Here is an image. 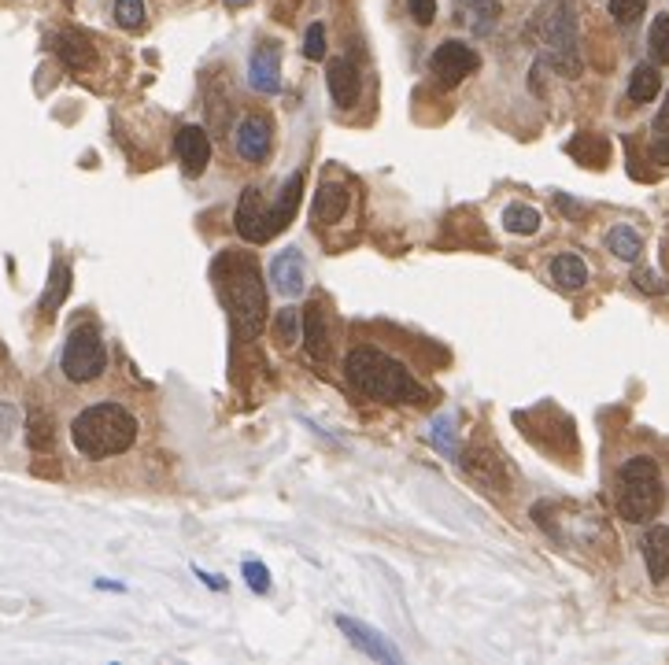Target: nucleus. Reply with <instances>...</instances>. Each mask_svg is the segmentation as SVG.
Segmentation results:
<instances>
[{
    "label": "nucleus",
    "mask_w": 669,
    "mask_h": 665,
    "mask_svg": "<svg viewBox=\"0 0 669 665\" xmlns=\"http://www.w3.org/2000/svg\"><path fill=\"white\" fill-rule=\"evenodd\" d=\"M540 222H544V215L529 204H511L507 211H503V226H507V233H518V237H533V233L540 230Z\"/></svg>",
    "instance_id": "obj_25"
},
{
    "label": "nucleus",
    "mask_w": 669,
    "mask_h": 665,
    "mask_svg": "<svg viewBox=\"0 0 669 665\" xmlns=\"http://www.w3.org/2000/svg\"><path fill=\"white\" fill-rule=\"evenodd\" d=\"M174 152H178V163L189 178H200L211 163V137H207L204 126H182L178 137H174Z\"/></svg>",
    "instance_id": "obj_12"
},
{
    "label": "nucleus",
    "mask_w": 669,
    "mask_h": 665,
    "mask_svg": "<svg viewBox=\"0 0 669 665\" xmlns=\"http://www.w3.org/2000/svg\"><path fill=\"white\" fill-rule=\"evenodd\" d=\"M67 292H71V266L56 259V263H52V274H49V289H45V296H41V311L52 318L63 307Z\"/></svg>",
    "instance_id": "obj_24"
},
{
    "label": "nucleus",
    "mask_w": 669,
    "mask_h": 665,
    "mask_svg": "<svg viewBox=\"0 0 669 665\" xmlns=\"http://www.w3.org/2000/svg\"><path fill=\"white\" fill-rule=\"evenodd\" d=\"M248 82L256 93L263 97H274L281 89V49L278 41H259L256 52H252V63H248Z\"/></svg>",
    "instance_id": "obj_11"
},
{
    "label": "nucleus",
    "mask_w": 669,
    "mask_h": 665,
    "mask_svg": "<svg viewBox=\"0 0 669 665\" xmlns=\"http://www.w3.org/2000/svg\"><path fill=\"white\" fill-rule=\"evenodd\" d=\"M211 278H215V292H219L222 307L230 311L233 326L244 337H259V329L267 322V289H263L256 259L248 252L226 248L211 266Z\"/></svg>",
    "instance_id": "obj_1"
},
{
    "label": "nucleus",
    "mask_w": 669,
    "mask_h": 665,
    "mask_svg": "<svg viewBox=\"0 0 669 665\" xmlns=\"http://www.w3.org/2000/svg\"><path fill=\"white\" fill-rule=\"evenodd\" d=\"M344 211H348V185L326 178V182L318 185L315 204H311V215H315L318 222L333 226V222H341L344 218Z\"/></svg>",
    "instance_id": "obj_17"
},
{
    "label": "nucleus",
    "mask_w": 669,
    "mask_h": 665,
    "mask_svg": "<svg viewBox=\"0 0 669 665\" xmlns=\"http://www.w3.org/2000/svg\"><path fill=\"white\" fill-rule=\"evenodd\" d=\"M233 226L248 244H267L274 233H278V222H274V207L263 204V196L256 189L237 200V211H233Z\"/></svg>",
    "instance_id": "obj_8"
},
{
    "label": "nucleus",
    "mask_w": 669,
    "mask_h": 665,
    "mask_svg": "<svg viewBox=\"0 0 669 665\" xmlns=\"http://www.w3.org/2000/svg\"><path fill=\"white\" fill-rule=\"evenodd\" d=\"M644 562L651 581H669V525H651L644 532Z\"/></svg>",
    "instance_id": "obj_18"
},
{
    "label": "nucleus",
    "mask_w": 669,
    "mask_h": 665,
    "mask_svg": "<svg viewBox=\"0 0 669 665\" xmlns=\"http://www.w3.org/2000/svg\"><path fill=\"white\" fill-rule=\"evenodd\" d=\"M244 581H248V588L259 595L270 592V573L263 562H244Z\"/></svg>",
    "instance_id": "obj_32"
},
{
    "label": "nucleus",
    "mask_w": 669,
    "mask_h": 665,
    "mask_svg": "<svg viewBox=\"0 0 669 665\" xmlns=\"http://www.w3.org/2000/svg\"><path fill=\"white\" fill-rule=\"evenodd\" d=\"M111 15H115V23H119L122 30H130V34L145 30V0H115Z\"/></svg>",
    "instance_id": "obj_28"
},
{
    "label": "nucleus",
    "mask_w": 669,
    "mask_h": 665,
    "mask_svg": "<svg viewBox=\"0 0 669 665\" xmlns=\"http://www.w3.org/2000/svg\"><path fill=\"white\" fill-rule=\"evenodd\" d=\"M304 56L307 60H326V26L311 23L304 34Z\"/></svg>",
    "instance_id": "obj_31"
},
{
    "label": "nucleus",
    "mask_w": 669,
    "mask_h": 665,
    "mask_svg": "<svg viewBox=\"0 0 669 665\" xmlns=\"http://www.w3.org/2000/svg\"><path fill=\"white\" fill-rule=\"evenodd\" d=\"M196 577H200L207 588H219V592H226V581H222V577H211V573H204V569H196Z\"/></svg>",
    "instance_id": "obj_37"
},
{
    "label": "nucleus",
    "mask_w": 669,
    "mask_h": 665,
    "mask_svg": "<svg viewBox=\"0 0 669 665\" xmlns=\"http://www.w3.org/2000/svg\"><path fill=\"white\" fill-rule=\"evenodd\" d=\"M337 621V629H341V636L348 643H352L355 651H363L370 662H381V665H400L403 662V654L392 647L385 636H381L374 625H366V621H355V617L348 614H337L333 617Z\"/></svg>",
    "instance_id": "obj_9"
},
{
    "label": "nucleus",
    "mask_w": 669,
    "mask_h": 665,
    "mask_svg": "<svg viewBox=\"0 0 669 665\" xmlns=\"http://www.w3.org/2000/svg\"><path fill=\"white\" fill-rule=\"evenodd\" d=\"M344 377L355 392H363L366 399H378V403H426V388L414 381L407 366L396 363L385 351L366 348V344L348 351Z\"/></svg>",
    "instance_id": "obj_2"
},
{
    "label": "nucleus",
    "mask_w": 669,
    "mask_h": 665,
    "mask_svg": "<svg viewBox=\"0 0 669 665\" xmlns=\"http://www.w3.org/2000/svg\"><path fill=\"white\" fill-rule=\"evenodd\" d=\"M222 4H226V8H248L252 0H222Z\"/></svg>",
    "instance_id": "obj_38"
},
{
    "label": "nucleus",
    "mask_w": 669,
    "mask_h": 665,
    "mask_svg": "<svg viewBox=\"0 0 669 665\" xmlns=\"http://www.w3.org/2000/svg\"><path fill=\"white\" fill-rule=\"evenodd\" d=\"M459 15H463V23L470 26V34L488 37L496 30L499 15H503V0H463V4H459Z\"/></svg>",
    "instance_id": "obj_19"
},
{
    "label": "nucleus",
    "mask_w": 669,
    "mask_h": 665,
    "mask_svg": "<svg viewBox=\"0 0 669 665\" xmlns=\"http://www.w3.org/2000/svg\"><path fill=\"white\" fill-rule=\"evenodd\" d=\"M655 148H651V159L655 163H669V93L666 100H662V111L655 115Z\"/></svg>",
    "instance_id": "obj_29"
},
{
    "label": "nucleus",
    "mask_w": 669,
    "mask_h": 665,
    "mask_svg": "<svg viewBox=\"0 0 669 665\" xmlns=\"http://www.w3.org/2000/svg\"><path fill=\"white\" fill-rule=\"evenodd\" d=\"M607 252L618 255L621 263H636L640 252H644V237H640L629 222H618V226L607 233Z\"/></svg>",
    "instance_id": "obj_22"
},
{
    "label": "nucleus",
    "mask_w": 669,
    "mask_h": 665,
    "mask_svg": "<svg viewBox=\"0 0 669 665\" xmlns=\"http://www.w3.org/2000/svg\"><path fill=\"white\" fill-rule=\"evenodd\" d=\"M97 588H108V592H122V584H111V581H97Z\"/></svg>",
    "instance_id": "obj_39"
},
{
    "label": "nucleus",
    "mask_w": 669,
    "mask_h": 665,
    "mask_svg": "<svg viewBox=\"0 0 669 665\" xmlns=\"http://www.w3.org/2000/svg\"><path fill=\"white\" fill-rule=\"evenodd\" d=\"M647 49H651V63L666 67L669 63V12L655 15V23L647 30Z\"/></svg>",
    "instance_id": "obj_27"
},
{
    "label": "nucleus",
    "mask_w": 669,
    "mask_h": 665,
    "mask_svg": "<svg viewBox=\"0 0 669 665\" xmlns=\"http://www.w3.org/2000/svg\"><path fill=\"white\" fill-rule=\"evenodd\" d=\"M296 326H300V315H296V307H285V311H278V337L281 344H296Z\"/></svg>",
    "instance_id": "obj_33"
},
{
    "label": "nucleus",
    "mask_w": 669,
    "mask_h": 665,
    "mask_svg": "<svg viewBox=\"0 0 669 665\" xmlns=\"http://www.w3.org/2000/svg\"><path fill=\"white\" fill-rule=\"evenodd\" d=\"M300 326H304V344H307V355L315 359V363H329V355H333V337H329V318H326V307L322 303H307V311L300 315Z\"/></svg>",
    "instance_id": "obj_14"
},
{
    "label": "nucleus",
    "mask_w": 669,
    "mask_h": 665,
    "mask_svg": "<svg viewBox=\"0 0 669 665\" xmlns=\"http://www.w3.org/2000/svg\"><path fill=\"white\" fill-rule=\"evenodd\" d=\"M551 281L566 292H577L588 285V263L577 252H562L551 259Z\"/></svg>",
    "instance_id": "obj_20"
},
{
    "label": "nucleus",
    "mask_w": 669,
    "mask_h": 665,
    "mask_svg": "<svg viewBox=\"0 0 669 665\" xmlns=\"http://www.w3.org/2000/svg\"><path fill=\"white\" fill-rule=\"evenodd\" d=\"M270 281H274V289L281 296H300L307 289V270H304V255L296 252V248H285V252L274 255V263H270Z\"/></svg>",
    "instance_id": "obj_15"
},
{
    "label": "nucleus",
    "mask_w": 669,
    "mask_h": 665,
    "mask_svg": "<svg viewBox=\"0 0 669 665\" xmlns=\"http://www.w3.org/2000/svg\"><path fill=\"white\" fill-rule=\"evenodd\" d=\"M477 67H481V56H477L466 41H440L437 52H433V60H429V71H433V78H437L440 85H459L466 82L470 74H477Z\"/></svg>",
    "instance_id": "obj_7"
},
{
    "label": "nucleus",
    "mask_w": 669,
    "mask_h": 665,
    "mask_svg": "<svg viewBox=\"0 0 669 665\" xmlns=\"http://www.w3.org/2000/svg\"><path fill=\"white\" fill-rule=\"evenodd\" d=\"M15 425H19V407L0 399V440H8L15 433Z\"/></svg>",
    "instance_id": "obj_35"
},
{
    "label": "nucleus",
    "mask_w": 669,
    "mask_h": 665,
    "mask_svg": "<svg viewBox=\"0 0 669 665\" xmlns=\"http://www.w3.org/2000/svg\"><path fill=\"white\" fill-rule=\"evenodd\" d=\"M270 145H274V130H270L267 115H244L233 130V148L244 163H263L270 156Z\"/></svg>",
    "instance_id": "obj_10"
},
{
    "label": "nucleus",
    "mask_w": 669,
    "mask_h": 665,
    "mask_svg": "<svg viewBox=\"0 0 669 665\" xmlns=\"http://www.w3.org/2000/svg\"><path fill=\"white\" fill-rule=\"evenodd\" d=\"M544 45H548V63L566 78L581 74V49H577V12L570 0H559L555 12L544 23Z\"/></svg>",
    "instance_id": "obj_6"
},
{
    "label": "nucleus",
    "mask_w": 669,
    "mask_h": 665,
    "mask_svg": "<svg viewBox=\"0 0 669 665\" xmlns=\"http://www.w3.org/2000/svg\"><path fill=\"white\" fill-rule=\"evenodd\" d=\"M618 514L633 525H647L655 521L666 507V484H662V473H658L655 459L647 455H636L618 470Z\"/></svg>",
    "instance_id": "obj_4"
},
{
    "label": "nucleus",
    "mask_w": 669,
    "mask_h": 665,
    "mask_svg": "<svg viewBox=\"0 0 669 665\" xmlns=\"http://www.w3.org/2000/svg\"><path fill=\"white\" fill-rule=\"evenodd\" d=\"M26 444L37 455H52L56 451V425H52L49 411H30L26 414Z\"/></svg>",
    "instance_id": "obj_21"
},
{
    "label": "nucleus",
    "mask_w": 669,
    "mask_h": 665,
    "mask_svg": "<svg viewBox=\"0 0 669 665\" xmlns=\"http://www.w3.org/2000/svg\"><path fill=\"white\" fill-rule=\"evenodd\" d=\"M56 56L67 71H89L97 63V49L82 30H63L56 34Z\"/></svg>",
    "instance_id": "obj_16"
},
{
    "label": "nucleus",
    "mask_w": 669,
    "mask_h": 665,
    "mask_svg": "<svg viewBox=\"0 0 669 665\" xmlns=\"http://www.w3.org/2000/svg\"><path fill=\"white\" fill-rule=\"evenodd\" d=\"M570 156H577L584 167H603L607 163V141L596 133H581L570 141Z\"/></svg>",
    "instance_id": "obj_26"
},
{
    "label": "nucleus",
    "mask_w": 669,
    "mask_h": 665,
    "mask_svg": "<svg viewBox=\"0 0 669 665\" xmlns=\"http://www.w3.org/2000/svg\"><path fill=\"white\" fill-rule=\"evenodd\" d=\"M610 19L618 26H633L640 23V15L647 12V0H610Z\"/></svg>",
    "instance_id": "obj_30"
},
{
    "label": "nucleus",
    "mask_w": 669,
    "mask_h": 665,
    "mask_svg": "<svg viewBox=\"0 0 669 665\" xmlns=\"http://www.w3.org/2000/svg\"><path fill=\"white\" fill-rule=\"evenodd\" d=\"M134 440L137 418L122 403H89L71 422V444L82 459H115V455L134 448Z\"/></svg>",
    "instance_id": "obj_3"
},
{
    "label": "nucleus",
    "mask_w": 669,
    "mask_h": 665,
    "mask_svg": "<svg viewBox=\"0 0 669 665\" xmlns=\"http://www.w3.org/2000/svg\"><path fill=\"white\" fill-rule=\"evenodd\" d=\"M451 422H455V418H451V414H444V418H437V425H433V444H437V448H444L448 451V455H455V440H451Z\"/></svg>",
    "instance_id": "obj_34"
},
{
    "label": "nucleus",
    "mask_w": 669,
    "mask_h": 665,
    "mask_svg": "<svg viewBox=\"0 0 669 665\" xmlns=\"http://www.w3.org/2000/svg\"><path fill=\"white\" fill-rule=\"evenodd\" d=\"M662 89V74H658V63H640L633 67V78H629V100L633 104H651Z\"/></svg>",
    "instance_id": "obj_23"
},
{
    "label": "nucleus",
    "mask_w": 669,
    "mask_h": 665,
    "mask_svg": "<svg viewBox=\"0 0 669 665\" xmlns=\"http://www.w3.org/2000/svg\"><path fill=\"white\" fill-rule=\"evenodd\" d=\"M411 19L418 26H433V19H437V0H411Z\"/></svg>",
    "instance_id": "obj_36"
},
{
    "label": "nucleus",
    "mask_w": 669,
    "mask_h": 665,
    "mask_svg": "<svg viewBox=\"0 0 669 665\" xmlns=\"http://www.w3.org/2000/svg\"><path fill=\"white\" fill-rule=\"evenodd\" d=\"M60 370L71 385H93L108 370V344L100 337L97 326H78L63 344Z\"/></svg>",
    "instance_id": "obj_5"
},
{
    "label": "nucleus",
    "mask_w": 669,
    "mask_h": 665,
    "mask_svg": "<svg viewBox=\"0 0 669 665\" xmlns=\"http://www.w3.org/2000/svg\"><path fill=\"white\" fill-rule=\"evenodd\" d=\"M326 89H329V97H333V104L348 111L363 97V74H359V67H355L352 60L341 56V60H333L326 67Z\"/></svg>",
    "instance_id": "obj_13"
}]
</instances>
